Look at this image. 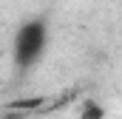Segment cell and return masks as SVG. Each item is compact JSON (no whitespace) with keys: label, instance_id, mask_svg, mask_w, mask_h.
Instances as JSON below:
<instances>
[{"label":"cell","instance_id":"cell-1","mask_svg":"<svg viewBox=\"0 0 122 119\" xmlns=\"http://www.w3.org/2000/svg\"><path fill=\"white\" fill-rule=\"evenodd\" d=\"M46 45H48L46 23L43 20H29V23L20 26L17 37H14V60L20 65H31V62L40 60V54L46 51Z\"/></svg>","mask_w":122,"mask_h":119},{"label":"cell","instance_id":"cell-2","mask_svg":"<svg viewBox=\"0 0 122 119\" xmlns=\"http://www.w3.org/2000/svg\"><path fill=\"white\" fill-rule=\"evenodd\" d=\"M80 119H105V108L99 102H85L80 111Z\"/></svg>","mask_w":122,"mask_h":119}]
</instances>
